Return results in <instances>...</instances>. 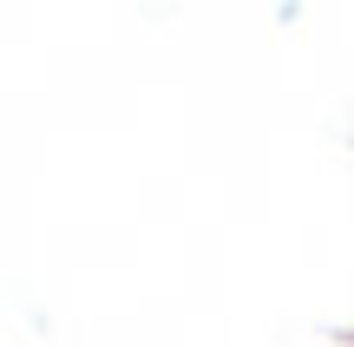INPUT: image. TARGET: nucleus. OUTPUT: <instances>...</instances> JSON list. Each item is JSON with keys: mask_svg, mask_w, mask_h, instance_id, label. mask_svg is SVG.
<instances>
[]
</instances>
